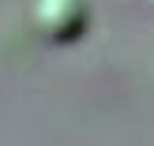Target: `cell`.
I'll return each instance as SVG.
<instances>
[{
	"label": "cell",
	"instance_id": "cell-2",
	"mask_svg": "<svg viewBox=\"0 0 154 146\" xmlns=\"http://www.w3.org/2000/svg\"><path fill=\"white\" fill-rule=\"evenodd\" d=\"M150 4H154V0H150Z\"/></svg>",
	"mask_w": 154,
	"mask_h": 146
},
{
	"label": "cell",
	"instance_id": "cell-1",
	"mask_svg": "<svg viewBox=\"0 0 154 146\" xmlns=\"http://www.w3.org/2000/svg\"><path fill=\"white\" fill-rule=\"evenodd\" d=\"M34 30L53 45H72L87 34L90 26V7L87 0H34L30 11Z\"/></svg>",
	"mask_w": 154,
	"mask_h": 146
}]
</instances>
